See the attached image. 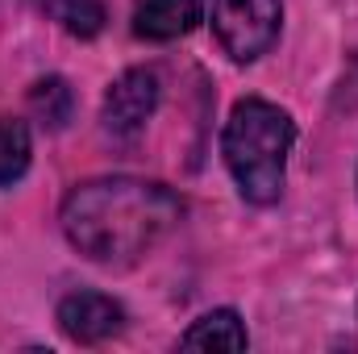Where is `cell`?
<instances>
[{
    "label": "cell",
    "instance_id": "6da1fadb",
    "mask_svg": "<svg viewBox=\"0 0 358 354\" xmlns=\"http://www.w3.org/2000/svg\"><path fill=\"white\" fill-rule=\"evenodd\" d=\"M179 217L183 204L171 187L134 176L88 179L63 200L67 242L100 267L138 263L176 229Z\"/></svg>",
    "mask_w": 358,
    "mask_h": 354
},
{
    "label": "cell",
    "instance_id": "5b68a950",
    "mask_svg": "<svg viewBox=\"0 0 358 354\" xmlns=\"http://www.w3.org/2000/svg\"><path fill=\"white\" fill-rule=\"evenodd\" d=\"M121 325H125V309L104 292H71L59 300V330L80 346L108 342L113 334H121Z\"/></svg>",
    "mask_w": 358,
    "mask_h": 354
},
{
    "label": "cell",
    "instance_id": "277c9868",
    "mask_svg": "<svg viewBox=\"0 0 358 354\" xmlns=\"http://www.w3.org/2000/svg\"><path fill=\"white\" fill-rule=\"evenodd\" d=\"M155 108H159V76L150 67H134V71H125L108 84L100 117H104L108 134L129 138L155 117Z\"/></svg>",
    "mask_w": 358,
    "mask_h": 354
},
{
    "label": "cell",
    "instance_id": "9c48e42d",
    "mask_svg": "<svg viewBox=\"0 0 358 354\" xmlns=\"http://www.w3.org/2000/svg\"><path fill=\"white\" fill-rule=\"evenodd\" d=\"M29 108L42 117V125L63 129V125L71 121V88H67L59 76L38 80V84H34V92H29Z\"/></svg>",
    "mask_w": 358,
    "mask_h": 354
},
{
    "label": "cell",
    "instance_id": "7a4b0ae2",
    "mask_svg": "<svg viewBox=\"0 0 358 354\" xmlns=\"http://www.w3.org/2000/svg\"><path fill=\"white\" fill-rule=\"evenodd\" d=\"M292 146H296V121L279 104L259 96L238 100L221 134L225 167L250 204H275L283 196Z\"/></svg>",
    "mask_w": 358,
    "mask_h": 354
},
{
    "label": "cell",
    "instance_id": "30bf717a",
    "mask_svg": "<svg viewBox=\"0 0 358 354\" xmlns=\"http://www.w3.org/2000/svg\"><path fill=\"white\" fill-rule=\"evenodd\" d=\"M50 13L76 38H96L104 29V4L96 0H50Z\"/></svg>",
    "mask_w": 358,
    "mask_h": 354
},
{
    "label": "cell",
    "instance_id": "52a82bcc",
    "mask_svg": "<svg viewBox=\"0 0 358 354\" xmlns=\"http://www.w3.org/2000/svg\"><path fill=\"white\" fill-rule=\"evenodd\" d=\"M179 346L183 351H246L250 334L234 309H213L179 338Z\"/></svg>",
    "mask_w": 358,
    "mask_h": 354
},
{
    "label": "cell",
    "instance_id": "8992f818",
    "mask_svg": "<svg viewBox=\"0 0 358 354\" xmlns=\"http://www.w3.org/2000/svg\"><path fill=\"white\" fill-rule=\"evenodd\" d=\"M208 0H138L134 8V34L146 42H171L192 34L204 21Z\"/></svg>",
    "mask_w": 358,
    "mask_h": 354
},
{
    "label": "cell",
    "instance_id": "ba28073f",
    "mask_svg": "<svg viewBox=\"0 0 358 354\" xmlns=\"http://www.w3.org/2000/svg\"><path fill=\"white\" fill-rule=\"evenodd\" d=\"M29 155H34L29 125L17 121V117H0V187L17 183L29 171Z\"/></svg>",
    "mask_w": 358,
    "mask_h": 354
},
{
    "label": "cell",
    "instance_id": "3957f363",
    "mask_svg": "<svg viewBox=\"0 0 358 354\" xmlns=\"http://www.w3.org/2000/svg\"><path fill=\"white\" fill-rule=\"evenodd\" d=\"M279 0H213V34L234 63H255L279 42Z\"/></svg>",
    "mask_w": 358,
    "mask_h": 354
}]
</instances>
